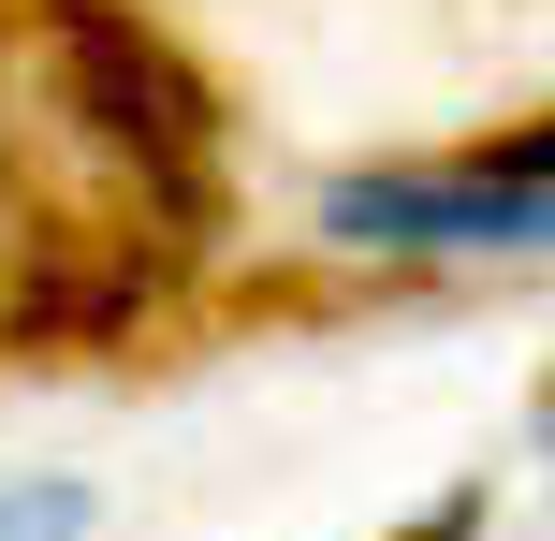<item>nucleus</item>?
<instances>
[{
    "label": "nucleus",
    "instance_id": "obj_1",
    "mask_svg": "<svg viewBox=\"0 0 555 541\" xmlns=\"http://www.w3.org/2000/svg\"><path fill=\"white\" fill-rule=\"evenodd\" d=\"M44 44H59V103L162 191L176 249H191V234L220 220V103H205V74L146 15H117V0H44Z\"/></svg>",
    "mask_w": 555,
    "mask_h": 541
},
{
    "label": "nucleus",
    "instance_id": "obj_2",
    "mask_svg": "<svg viewBox=\"0 0 555 541\" xmlns=\"http://www.w3.org/2000/svg\"><path fill=\"white\" fill-rule=\"evenodd\" d=\"M322 234H336V249H555V191H512V176H482V162L336 176Z\"/></svg>",
    "mask_w": 555,
    "mask_h": 541
},
{
    "label": "nucleus",
    "instance_id": "obj_3",
    "mask_svg": "<svg viewBox=\"0 0 555 541\" xmlns=\"http://www.w3.org/2000/svg\"><path fill=\"white\" fill-rule=\"evenodd\" d=\"M88 527V498L74 484H29V498H0V541H74Z\"/></svg>",
    "mask_w": 555,
    "mask_h": 541
},
{
    "label": "nucleus",
    "instance_id": "obj_4",
    "mask_svg": "<svg viewBox=\"0 0 555 541\" xmlns=\"http://www.w3.org/2000/svg\"><path fill=\"white\" fill-rule=\"evenodd\" d=\"M482 176H512V191H555V117H541V132H512V146H482Z\"/></svg>",
    "mask_w": 555,
    "mask_h": 541
},
{
    "label": "nucleus",
    "instance_id": "obj_5",
    "mask_svg": "<svg viewBox=\"0 0 555 541\" xmlns=\"http://www.w3.org/2000/svg\"><path fill=\"white\" fill-rule=\"evenodd\" d=\"M395 541H482V498H439L424 527H395Z\"/></svg>",
    "mask_w": 555,
    "mask_h": 541
},
{
    "label": "nucleus",
    "instance_id": "obj_6",
    "mask_svg": "<svg viewBox=\"0 0 555 541\" xmlns=\"http://www.w3.org/2000/svg\"><path fill=\"white\" fill-rule=\"evenodd\" d=\"M541 439H555V396H541Z\"/></svg>",
    "mask_w": 555,
    "mask_h": 541
}]
</instances>
